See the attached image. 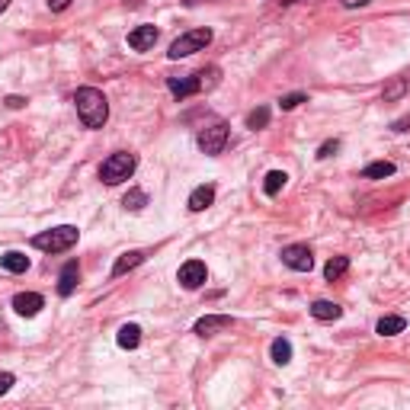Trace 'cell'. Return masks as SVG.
I'll use <instances>...</instances> for the list:
<instances>
[{
  "label": "cell",
  "instance_id": "6da1fadb",
  "mask_svg": "<svg viewBox=\"0 0 410 410\" xmlns=\"http://www.w3.org/2000/svg\"><path fill=\"white\" fill-rule=\"evenodd\" d=\"M74 106H77V115L87 128H103L109 119V103L103 96V90L96 87H81L74 93Z\"/></svg>",
  "mask_w": 410,
  "mask_h": 410
},
{
  "label": "cell",
  "instance_id": "7a4b0ae2",
  "mask_svg": "<svg viewBox=\"0 0 410 410\" xmlns=\"http://www.w3.org/2000/svg\"><path fill=\"white\" fill-rule=\"evenodd\" d=\"M77 237H81V231L74 228V224H58V228L52 231H42V234L33 237V247L35 250H45V254H64V250H71L77 244Z\"/></svg>",
  "mask_w": 410,
  "mask_h": 410
},
{
  "label": "cell",
  "instance_id": "3957f363",
  "mask_svg": "<svg viewBox=\"0 0 410 410\" xmlns=\"http://www.w3.org/2000/svg\"><path fill=\"white\" fill-rule=\"evenodd\" d=\"M135 167H138V157L128 154V151H115V154H109L100 164V180L106 186H119V183H125L135 173Z\"/></svg>",
  "mask_w": 410,
  "mask_h": 410
},
{
  "label": "cell",
  "instance_id": "277c9868",
  "mask_svg": "<svg viewBox=\"0 0 410 410\" xmlns=\"http://www.w3.org/2000/svg\"><path fill=\"white\" fill-rule=\"evenodd\" d=\"M218 84V67H209V71H199V74H189V77H170L167 87L176 100H186V96L199 93L205 87H215Z\"/></svg>",
  "mask_w": 410,
  "mask_h": 410
},
{
  "label": "cell",
  "instance_id": "5b68a950",
  "mask_svg": "<svg viewBox=\"0 0 410 410\" xmlns=\"http://www.w3.org/2000/svg\"><path fill=\"white\" fill-rule=\"evenodd\" d=\"M215 39L212 35V29H189V33H183L180 39L170 45V52H167V58L170 61H180V58H189V55H195V52H202V48L209 45V42Z\"/></svg>",
  "mask_w": 410,
  "mask_h": 410
},
{
  "label": "cell",
  "instance_id": "8992f818",
  "mask_svg": "<svg viewBox=\"0 0 410 410\" xmlns=\"http://www.w3.org/2000/svg\"><path fill=\"white\" fill-rule=\"evenodd\" d=\"M228 125H224V122H212V125H205L199 132V138H195V142H199V148L205 151V154H222L224 151V144H228Z\"/></svg>",
  "mask_w": 410,
  "mask_h": 410
},
{
  "label": "cell",
  "instance_id": "52a82bcc",
  "mask_svg": "<svg viewBox=\"0 0 410 410\" xmlns=\"http://www.w3.org/2000/svg\"><path fill=\"white\" fill-rule=\"evenodd\" d=\"M176 279H180L183 289H202L205 285V279H209V269H205V263L202 260H186L180 266V273H176Z\"/></svg>",
  "mask_w": 410,
  "mask_h": 410
},
{
  "label": "cell",
  "instance_id": "ba28073f",
  "mask_svg": "<svg viewBox=\"0 0 410 410\" xmlns=\"http://www.w3.org/2000/svg\"><path fill=\"white\" fill-rule=\"evenodd\" d=\"M283 263L289 269H295V273H311L314 269V256H311V250L304 244H289L283 250Z\"/></svg>",
  "mask_w": 410,
  "mask_h": 410
},
{
  "label": "cell",
  "instance_id": "9c48e42d",
  "mask_svg": "<svg viewBox=\"0 0 410 410\" xmlns=\"http://www.w3.org/2000/svg\"><path fill=\"white\" fill-rule=\"evenodd\" d=\"M231 324H234V317H231V314H205V317H199V321H195L193 334H199V336H215L218 330H228Z\"/></svg>",
  "mask_w": 410,
  "mask_h": 410
},
{
  "label": "cell",
  "instance_id": "30bf717a",
  "mask_svg": "<svg viewBox=\"0 0 410 410\" xmlns=\"http://www.w3.org/2000/svg\"><path fill=\"white\" fill-rule=\"evenodd\" d=\"M42 308H45V298H42L39 292H20V295H13V311H16V314L35 317Z\"/></svg>",
  "mask_w": 410,
  "mask_h": 410
},
{
  "label": "cell",
  "instance_id": "8fae6325",
  "mask_svg": "<svg viewBox=\"0 0 410 410\" xmlns=\"http://www.w3.org/2000/svg\"><path fill=\"white\" fill-rule=\"evenodd\" d=\"M157 26H135L132 33H128V48H135V52H151L157 42Z\"/></svg>",
  "mask_w": 410,
  "mask_h": 410
},
{
  "label": "cell",
  "instance_id": "7c38bea8",
  "mask_svg": "<svg viewBox=\"0 0 410 410\" xmlns=\"http://www.w3.org/2000/svg\"><path fill=\"white\" fill-rule=\"evenodd\" d=\"M77 283H81V266H77V263L71 260L64 269H61V276H58V295L67 298L71 292L77 289Z\"/></svg>",
  "mask_w": 410,
  "mask_h": 410
},
{
  "label": "cell",
  "instance_id": "4fadbf2b",
  "mask_svg": "<svg viewBox=\"0 0 410 410\" xmlns=\"http://www.w3.org/2000/svg\"><path fill=\"white\" fill-rule=\"evenodd\" d=\"M212 202H215V186H212V183L195 186L193 193H189V212H205Z\"/></svg>",
  "mask_w": 410,
  "mask_h": 410
},
{
  "label": "cell",
  "instance_id": "5bb4252c",
  "mask_svg": "<svg viewBox=\"0 0 410 410\" xmlns=\"http://www.w3.org/2000/svg\"><path fill=\"white\" fill-rule=\"evenodd\" d=\"M0 269H7V273H26L29 256L20 254V250H7V254L0 256Z\"/></svg>",
  "mask_w": 410,
  "mask_h": 410
},
{
  "label": "cell",
  "instance_id": "9a60e30c",
  "mask_svg": "<svg viewBox=\"0 0 410 410\" xmlns=\"http://www.w3.org/2000/svg\"><path fill=\"white\" fill-rule=\"evenodd\" d=\"M142 263H144V254H142V250H128V254H122L119 260H115V266H113V276H125L128 269L142 266Z\"/></svg>",
  "mask_w": 410,
  "mask_h": 410
},
{
  "label": "cell",
  "instance_id": "2e32d148",
  "mask_svg": "<svg viewBox=\"0 0 410 410\" xmlns=\"http://www.w3.org/2000/svg\"><path fill=\"white\" fill-rule=\"evenodd\" d=\"M343 314V308H340V304L336 302H314L311 304V317H317V321H336V317Z\"/></svg>",
  "mask_w": 410,
  "mask_h": 410
},
{
  "label": "cell",
  "instance_id": "e0dca14e",
  "mask_svg": "<svg viewBox=\"0 0 410 410\" xmlns=\"http://www.w3.org/2000/svg\"><path fill=\"white\" fill-rule=\"evenodd\" d=\"M269 356H273V363H276V365H289L292 363V343L285 340V336H276L273 346H269Z\"/></svg>",
  "mask_w": 410,
  "mask_h": 410
},
{
  "label": "cell",
  "instance_id": "ac0fdd59",
  "mask_svg": "<svg viewBox=\"0 0 410 410\" xmlns=\"http://www.w3.org/2000/svg\"><path fill=\"white\" fill-rule=\"evenodd\" d=\"M115 340H119L122 350H135V346L142 343V327H138V324H125V327L119 330V336H115Z\"/></svg>",
  "mask_w": 410,
  "mask_h": 410
},
{
  "label": "cell",
  "instance_id": "d6986e66",
  "mask_svg": "<svg viewBox=\"0 0 410 410\" xmlns=\"http://www.w3.org/2000/svg\"><path fill=\"white\" fill-rule=\"evenodd\" d=\"M404 327H407V321H404L401 314H388V317H382V321L375 324V330L382 336H394V334H404Z\"/></svg>",
  "mask_w": 410,
  "mask_h": 410
},
{
  "label": "cell",
  "instance_id": "ffe728a7",
  "mask_svg": "<svg viewBox=\"0 0 410 410\" xmlns=\"http://www.w3.org/2000/svg\"><path fill=\"white\" fill-rule=\"evenodd\" d=\"M346 269H350V256H330L324 266V276H327V283H334V279L346 276Z\"/></svg>",
  "mask_w": 410,
  "mask_h": 410
},
{
  "label": "cell",
  "instance_id": "44dd1931",
  "mask_svg": "<svg viewBox=\"0 0 410 410\" xmlns=\"http://www.w3.org/2000/svg\"><path fill=\"white\" fill-rule=\"evenodd\" d=\"M122 205H125L128 212H142L144 205H148V193H144V189H128V193L122 195Z\"/></svg>",
  "mask_w": 410,
  "mask_h": 410
},
{
  "label": "cell",
  "instance_id": "7402d4cb",
  "mask_svg": "<svg viewBox=\"0 0 410 410\" xmlns=\"http://www.w3.org/2000/svg\"><path fill=\"white\" fill-rule=\"evenodd\" d=\"M365 180H385V176H394V164L391 161H375L363 170Z\"/></svg>",
  "mask_w": 410,
  "mask_h": 410
},
{
  "label": "cell",
  "instance_id": "603a6c76",
  "mask_svg": "<svg viewBox=\"0 0 410 410\" xmlns=\"http://www.w3.org/2000/svg\"><path fill=\"white\" fill-rule=\"evenodd\" d=\"M285 180H289V176H285L283 170H269L266 180H263V193H266V195H279V189L285 186Z\"/></svg>",
  "mask_w": 410,
  "mask_h": 410
},
{
  "label": "cell",
  "instance_id": "cb8c5ba5",
  "mask_svg": "<svg viewBox=\"0 0 410 410\" xmlns=\"http://www.w3.org/2000/svg\"><path fill=\"white\" fill-rule=\"evenodd\" d=\"M266 122H269V106H260V109H254V113L247 115V128H266Z\"/></svg>",
  "mask_w": 410,
  "mask_h": 410
},
{
  "label": "cell",
  "instance_id": "d4e9b609",
  "mask_svg": "<svg viewBox=\"0 0 410 410\" xmlns=\"http://www.w3.org/2000/svg\"><path fill=\"white\" fill-rule=\"evenodd\" d=\"M404 90H407V81H401V77H397V81H391L388 87H385V103L401 100V96H404Z\"/></svg>",
  "mask_w": 410,
  "mask_h": 410
},
{
  "label": "cell",
  "instance_id": "484cf974",
  "mask_svg": "<svg viewBox=\"0 0 410 410\" xmlns=\"http://www.w3.org/2000/svg\"><path fill=\"white\" fill-rule=\"evenodd\" d=\"M302 103H308V96H304V93H289V96H283V100H279V106H283L285 113H289V109L302 106Z\"/></svg>",
  "mask_w": 410,
  "mask_h": 410
},
{
  "label": "cell",
  "instance_id": "4316f807",
  "mask_svg": "<svg viewBox=\"0 0 410 410\" xmlns=\"http://www.w3.org/2000/svg\"><path fill=\"white\" fill-rule=\"evenodd\" d=\"M336 151H340V142H327V144H321V151H317V157H321V161H327V157H334Z\"/></svg>",
  "mask_w": 410,
  "mask_h": 410
},
{
  "label": "cell",
  "instance_id": "83f0119b",
  "mask_svg": "<svg viewBox=\"0 0 410 410\" xmlns=\"http://www.w3.org/2000/svg\"><path fill=\"white\" fill-rule=\"evenodd\" d=\"M13 382H16V378L10 375V372H0V394H7V391L13 388Z\"/></svg>",
  "mask_w": 410,
  "mask_h": 410
},
{
  "label": "cell",
  "instance_id": "f1b7e54d",
  "mask_svg": "<svg viewBox=\"0 0 410 410\" xmlns=\"http://www.w3.org/2000/svg\"><path fill=\"white\" fill-rule=\"evenodd\" d=\"M45 4H48V10H55V13H61V10L71 7V0H45Z\"/></svg>",
  "mask_w": 410,
  "mask_h": 410
},
{
  "label": "cell",
  "instance_id": "f546056e",
  "mask_svg": "<svg viewBox=\"0 0 410 410\" xmlns=\"http://www.w3.org/2000/svg\"><path fill=\"white\" fill-rule=\"evenodd\" d=\"M391 128H394V132H407V128H410V115H404V119L391 122Z\"/></svg>",
  "mask_w": 410,
  "mask_h": 410
},
{
  "label": "cell",
  "instance_id": "4dcf8cb0",
  "mask_svg": "<svg viewBox=\"0 0 410 410\" xmlns=\"http://www.w3.org/2000/svg\"><path fill=\"white\" fill-rule=\"evenodd\" d=\"M7 106L10 109H20V106H26V100H23V96H7Z\"/></svg>",
  "mask_w": 410,
  "mask_h": 410
},
{
  "label": "cell",
  "instance_id": "1f68e13d",
  "mask_svg": "<svg viewBox=\"0 0 410 410\" xmlns=\"http://www.w3.org/2000/svg\"><path fill=\"white\" fill-rule=\"evenodd\" d=\"M365 4H369V0H343V7H365Z\"/></svg>",
  "mask_w": 410,
  "mask_h": 410
},
{
  "label": "cell",
  "instance_id": "d6a6232c",
  "mask_svg": "<svg viewBox=\"0 0 410 410\" xmlns=\"http://www.w3.org/2000/svg\"><path fill=\"white\" fill-rule=\"evenodd\" d=\"M7 7H10V0H0V13H4Z\"/></svg>",
  "mask_w": 410,
  "mask_h": 410
}]
</instances>
